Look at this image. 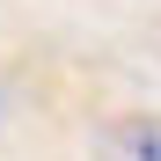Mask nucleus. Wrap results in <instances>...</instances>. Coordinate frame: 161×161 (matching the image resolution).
<instances>
[{
	"instance_id": "nucleus-1",
	"label": "nucleus",
	"mask_w": 161,
	"mask_h": 161,
	"mask_svg": "<svg viewBox=\"0 0 161 161\" xmlns=\"http://www.w3.org/2000/svg\"><path fill=\"white\" fill-rule=\"evenodd\" d=\"M95 161H161V117H154V110L110 117L103 139H95Z\"/></svg>"
},
{
	"instance_id": "nucleus-2",
	"label": "nucleus",
	"mask_w": 161,
	"mask_h": 161,
	"mask_svg": "<svg viewBox=\"0 0 161 161\" xmlns=\"http://www.w3.org/2000/svg\"><path fill=\"white\" fill-rule=\"evenodd\" d=\"M0 103H8V88H0Z\"/></svg>"
}]
</instances>
